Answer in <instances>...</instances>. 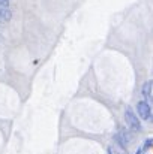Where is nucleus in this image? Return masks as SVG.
Segmentation results:
<instances>
[{"instance_id":"obj_1","label":"nucleus","mask_w":153,"mask_h":154,"mask_svg":"<svg viewBox=\"0 0 153 154\" xmlns=\"http://www.w3.org/2000/svg\"><path fill=\"white\" fill-rule=\"evenodd\" d=\"M125 120H126V124H128L134 132H140V130H141V123H140L138 117L134 114V111H132L131 108L126 109V112H125Z\"/></svg>"},{"instance_id":"obj_2","label":"nucleus","mask_w":153,"mask_h":154,"mask_svg":"<svg viewBox=\"0 0 153 154\" xmlns=\"http://www.w3.org/2000/svg\"><path fill=\"white\" fill-rule=\"evenodd\" d=\"M137 111H138V114L143 120H150L152 118V108L147 102H138Z\"/></svg>"},{"instance_id":"obj_3","label":"nucleus","mask_w":153,"mask_h":154,"mask_svg":"<svg viewBox=\"0 0 153 154\" xmlns=\"http://www.w3.org/2000/svg\"><path fill=\"white\" fill-rule=\"evenodd\" d=\"M143 96L146 97V102L150 103L153 100V81L149 79L147 82H144L143 85Z\"/></svg>"},{"instance_id":"obj_4","label":"nucleus","mask_w":153,"mask_h":154,"mask_svg":"<svg viewBox=\"0 0 153 154\" xmlns=\"http://www.w3.org/2000/svg\"><path fill=\"white\" fill-rule=\"evenodd\" d=\"M116 141L119 142V145H120L123 150H126V148H128V144H129V135H128L125 130H120V132L116 135Z\"/></svg>"},{"instance_id":"obj_5","label":"nucleus","mask_w":153,"mask_h":154,"mask_svg":"<svg viewBox=\"0 0 153 154\" xmlns=\"http://www.w3.org/2000/svg\"><path fill=\"white\" fill-rule=\"evenodd\" d=\"M12 18V14L8 8H0V23H9Z\"/></svg>"},{"instance_id":"obj_6","label":"nucleus","mask_w":153,"mask_h":154,"mask_svg":"<svg viewBox=\"0 0 153 154\" xmlns=\"http://www.w3.org/2000/svg\"><path fill=\"white\" fill-rule=\"evenodd\" d=\"M9 6V0H0V8H8Z\"/></svg>"},{"instance_id":"obj_7","label":"nucleus","mask_w":153,"mask_h":154,"mask_svg":"<svg viewBox=\"0 0 153 154\" xmlns=\"http://www.w3.org/2000/svg\"><path fill=\"white\" fill-rule=\"evenodd\" d=\"M152 144H153L152 139H147V141H146V144H144V148H152Z\"/></svg>"}]
</instances>
